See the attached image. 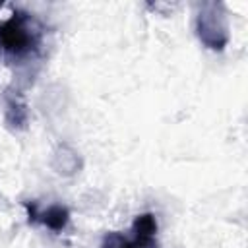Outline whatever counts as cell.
Segmentation results:
<instances>
[{
  "instance_id": "3957f363",
  "label": "cell",
  "mask_w": 248,
  "mask_h": 248,
  "mask_svg": "<svg viewBox=\"0 0 248 248\" xmlns=\"http://www.w3.org/2000/svg\"><path fill=\"white\" fill-rule=\"evenodd\" d=\"M25 209H27L31 223H43L45 227H48L50 231H56V232L64 231L70 223V211L58 203L48 205L45 211H39L35 202H25Z\"/></svg>"
},
{
  "instance_id": "7a4b0ae2",
  "label": "cell",
  "mask_w": 248,
  "mask_h": 248,
  "mask_svg": "<svg viewBox=\"0 0 248 248\" xmlns=\"http://www.w3.org/2000/svg\"><path fill=\"white\" fill-rule=\"evenodd\" d=\"M196 35L211 50H223L229 43V21L223 4L207 2L198 8Z\"/></svg>"
},
{
  "instance_id": "277c9868",
  "label": "cell",
  "mask_w": 248,
  "mask_h": 248,
  "mask_svg": "<svg viewBox=\"0 0 248 248\" xmlns=\"http://www.w3.org/2000/svg\"><path fill=\"white\" fill-rule=\"evenodd\" d=\"M101 248H157V244L155 238H141V236L128 238L118 231H110L105 234Z\"/></svg>"
},
{
  "instance_id": "6da1fadb",
  "label": "cell",
  "mask_w": 248,
  "mask_h": 248,
  "mask_svg": "<svg viewBox=\"0 0 248 248\" xmlns=\"http://www.w3.org/2000/svg\"><path fill=\"white\" fill-rule=\"evenodd\" d=\"M41 41L39 27L35 25L33 17L25 12H16L8 21L0 27V43L6 52L12 56H27L31 54Z\"/></svg>"
},
{
  "instance_id": "5b68a950",
  "label": "cell",
  "mask_w": 248,
  "mask_h": 248,
  "mask_svg": "<svg viewBox=\"0 0 248 248\" xmlns=\"http://www.w3.org/2000/svg\"><path fill=\"white\" fill-rule=\"evenodd\" d=\"M6 118H8V122L14 124V126H23L25 120H27L25 105H21L17 99L8 97V99H6Z\"/></svg>"
}]
</instances>
